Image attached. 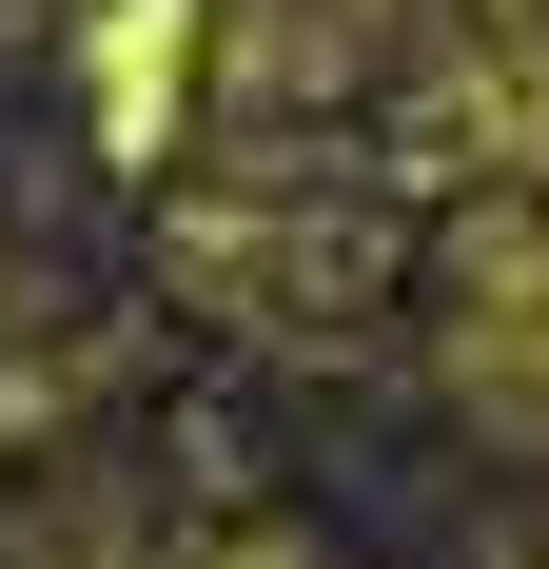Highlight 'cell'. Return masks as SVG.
I'll return each mask as SVG.
<instances>
[{"mask_svg":"<svg viewBox=\"0 0 549 569\" xmlns=\"http://www.w3.org/2000/svg\"><path fill=\"white\" fill-rule=\"evenodd\" d=\"M236 569H315V550H236Z\"/></svg>","mask_w":549,"mask_h":569,"instance_id":"4","label":"cell"},{"mask_svg":"<svg viewBox=\"0 0 549 569\" xmlns=\"http://www.w3.org/2000/svg\"><path fill=\"white\" fill-rule=\"evenodd\" d=\"M177 276L236 295V315H333L353 295V236H333V197H197L177 217Z\"/></svg>","mask_w":549,"mask_h":569,"instance_id":"3","label":"cell"},{"mask_svg":"<svg viewBox=\"0 0 549 569\" xmlns=\"http://www.w3.org/2000/svg\"><path fill=\"white\" fill-rule=\"evenodd\" d=\"M432 373H451L471 432L549 452V217H530V197L451 217V256H432Z\"/></svg>","mask_w":549,"mask_h":569,"instance_id":"1","label":"cell"},{"mask_svg":"<svg viewBox=\"0 0 549 569\" xmlns=\"http://www.w3.org/2000/svg\"><path fill=\"white\" fill-rule=\"evenodd\" d=\"M0 315H20V276H0Z\"/></svg>","mask_w":549,"mask_h":569,"instance_id":"5","label":"cell"},{"mask_svg":"<svg viewBox=\"0 0 549 569\" xmlns=\"http://www.w3.org/2000/svg\"><path fill=\"white\" fill-rule=\"evenodd\" d=\"M197 40H217V0H79V118H99V158H177Z\"/></svg>","mask_w":549,"mask_h":569,"instance_id":"2","label":"cell"}]
</instances>
